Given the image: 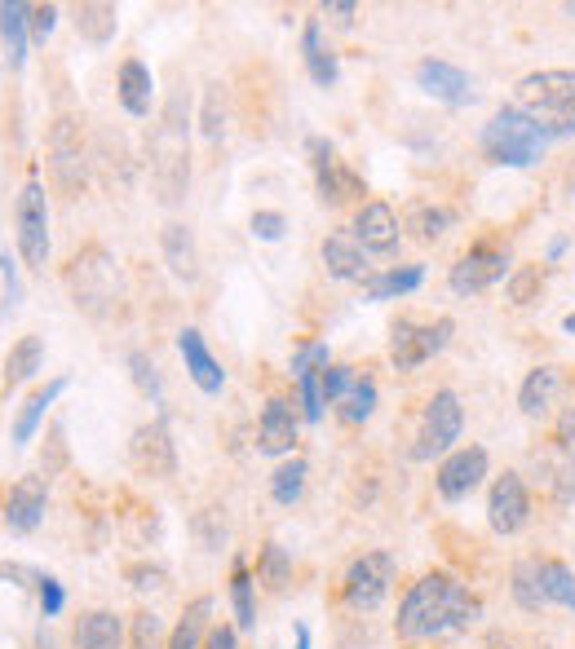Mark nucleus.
<instances>
[{
	"label": "nucleus",
	"mask_w": 575,
	"mask_h": 649,
	"mask_svg": "<svg viewBox=\"0 0 575 649\" xmlns=\"http://www.w3.org/2000/svg\"><path fill=\"white\" fill-rule=\"evenodd\" d=\"M483 619V601L447 570H429L420 575L394 619L398 641H434L443 632H469V623Z\"/></svg>",
	"instance_id": "obj_1"
},
{
	"label": "nucleus",
	"mask_w": 575,
	"mask_h": 649,
	"mask_svg": "<svg viewBox=\"0 0 575 649\" xmlns=\"http://www.w3.org/2000/svg\"><path fill=\"white\" fill-rule=\"evenodd\" d=\"M147 160H151V190L160 208H178L191 190V98L178 89L169 93L160 124L147 142Z\"/></svg>",
	"instance_id": "obj_2"
},
{
	"label": "nucleus",
	"mask_w": 575,
	"mask_h": 649,
	"mask_svg": "<svg viewBox=\"0 0 575 649\" xmlns=\"http://www.w3.org/2000/svg\"><path fill=\"white\" fill-rule=\"evenodd\" d=\"M518 111H527L549 142L575 138V67H549V71H527L518 84Z\"/></svg>",
	"instance_id": "obj_3"
},
{
	"label": "nucleus",
	"mask_w": 575,
	"mask_h": 649,
	"mask_svg": "<svg viewBox=\"0 0 575 649\" xmlns=\"http://www.w3.org/2000/svg\"><path fill=\"white\" fill-rule=\"evenodd\" d=\"M483 160L500 163V168H532V163L545 160L549 151V133L518 107H500L487 124H483Z\"/></svg>",
	"instance_id": "obj_4"
},
{
	"label": "nucleus",
	"mask_w": 575,
	"mask_h": 649,
	"mask_svg": "<svg viewBox=\"0 0 575 649\" xmlns=\"http://www.w3.org/2000/svg\"><path fill=\"white\" fill-rule=\"evenodd\" d=\"M62 283H67L76 310H85L89 319H107L116 310V301H120V266H116V257L102 243L80 248L67 261Z\"/></svg>",
	"instance_id": "obj_5"
},
{
	"label": "nucleus",
	"mask_w": 575,
	"mask_h": 649,
	"mask_svg": "<svg viewBox=\"0 0 575 649\" xmlns=\"http://www.w3.org/2000/svg\"><path fill=\"white\" fill-rule=\"evenodd\" d=\"M44 156H49V177L62 194H80L93 172V151L85 142V120L80 116H58L44 133Z\"/></svg>",
	"instance_id": "obj_6"
},
{
	"label": "nucleus",
	"mask_w": 575,
	"mask_h": 649,
	"mask_svg": "<svg viewBox=\"0 0 575 649\" xmlns=\"http://www.w3.org/2000/svg\"><path fill=\"white\" fill-rule=\"evenodd\" d=\"M13 239H18V257L31 270H44L49 266V199H44L40 177H27L22 190H18V203H13Z\"/></svg>",
	"instance_id": "obj_7"
},
{
	"label": "nucleus",
	"mask_w": 575,
	"mask_h": 649,
	"mask_svg": "<svg viewBox=\"0 0 575 649\" xmlns=\"http://www.w3.org/2000/svg\"><path fill=\"white\" fill-rule=\"evenodd\" d=\"M460 429H465V407L452 389H438L425 411H420V429H416V442H412V460H434V456H452V447L460 442Z\"/></svg>",
	"instance_id": "obj_8"
},
{
	"label": "nucleus",
	"mask_w": 575,
	"mask_h": 649,
	"mask_svg": "<svg viewBox=\"0 0 575 649\" xmlns=\"http://www.w3.org/2000/svg\"><path fill=\"white\" fill-rule=\"evenodd\" d=\"M394 575H398V566H394V557L381 552V548L355 557V561L346 566V575H341V601H346L350 610H359V615H373L385 597H389Z\"/></svg>",
	"instance_id": "obj_9"
},
{
	"label": "nucleus",
	"mask_w": 575,
	"mask_h": 649,
	"mask_svg": "<svg viewBox=\"0 0 575 649\" xmlns=\"http://www.w3.org/2000/svg\"><path fill=\"white\" fill-rule=\"evenodd\" d=\"M452 336H456V319L452 314H443V319H434V323L425 327H416L412 319H398V323L389 327V362H394V371L425 367L434 353H443L452 345Z\"/></svg>",
	"instance_id": "obj_10"
},
{
	"label": "nucleus",
	"mask_w": 575,
	"mask_h": 649,
	"mask_svg": "<svg viewBox=\"0 0 575 649\" xmlns=\"http://www.w3.org/2000/svg\"><path fill=\"white\" fill-rule=\"evenodd\" d=\"M129 465L142 478H156V482H165V478L178 473V447H174V433H169V420L165 416H156V420H147V425L133 429V438H129Z\"/></svg>",
	"instance_id": "obj_11"
},
{
	"label": "nucleus",
	"mask_w": 575,
	"mask_h": 649,
	"mask_svg": "<svg viewBox=\"0 0 575 649\" xmlns=\"http://www.w3.org/2000/svg\"><path fill=\"white\" fill-rule=\"evenodd\" d=\"M487 469H492V456H487L483 447H456V451L443 456V465L434 469V487H438V495H443L447 503H460V499H469L474 490L483 487Z\"/></svg>",
	"instance_id": "obj_12"
},
{
	"label": "nucleus",
	"mask_w": 575,
	"mask_h": 649,
	"mask_svg": "<svg viewBox=\"0 0 575 649\" xmlns=\"http://www.w3.org/2000/svg\"><path fill=\"white\" fill-rule=\"evenodd\" d=\"M509 274V257L500 248H469L452 270H447V288L456 297H478L487 288H496Z\"/></svg>",
	"instance_id": "obj_13"
},
{
	"label": "nucleus",
	"mask_w": 575,
	"mask_h": 649,
	"mask_svg": "<svg viewBox=\"0 0 575 649\" xmlns=\"http://www.w3.org/2000/svg\"><path fill=\"white\" fill-rule=\"evenodd\" d=\"M412 80H416V89H420L425 98H434V102H443V107H465V102H474V80H469L456 62H447V58H420V62L412 67Z\"/></svg>",
	"instance_id": "obj_14"
},
{
	"label": "nucleus",
	"mask_w": 575,
	"mask_h": 649,
	"mask_svg": "<svg viewBox=\"0 0 575 649\" xmlns=\"http://www.w3.org/2000/svg\"><path fill=\"white\" fill-rule=\"evenodd\" d=\"M487 521L496 535H518L527 521H532V495H527V482L523 473H500L492 482V495H487Z\"/></svg>",
	"instance_id": "obj_15"
},
{
	"label": "nucleus",
	"mask_w": 575,
	"mask_h": 649,
	"mask_svg": "<svg viewBox=\"0 0 575 649\" xmlns=\"http://www.w3.org/2000/svg\"><path fill=\"white\" fill-rule=\"evenodd\" d=\"M297 433H301V411L288 398H270L261 407V420H257V451L288 460L297 447Z\"/></svg>",
	"instance_id": "obj_16"
},
{
	"label": "nucleus",
	"mask_w": 575,
	"mask_h": 649,
	"mask_svg": "<svg viewBox=\"0 0 575 649\" xmlns=\"http://www.w3.org/2000/svg\"><path fill=\"white\" fill-rule=\"evenodd\" d=\"M350 230H355V243H359L364 252H394L398 239H403V221H398V212H394L385 199L359 203Z\"/></svg>",
	"instance_id": "obj_17"
},
{
	"label": "nucleus",
	"mask_w": 575,
	"mask_h": 649,
	"mask_svg": "<svg viewBox=\"0 0 575 649\" xmlns=\"http://www.w3.org/2000/svg\"><path fill=\"white\" fill-rule=\"evenodd\" d=\"M44 508H49V482L36 478V473L18 478L13 490H9V499H4V526H9V535H31L44 521Z\"/></svg>",
	"instance_id": "obj_18"
},
{
	"label": "nucleus",
	"mask_w": 575,
	"mask_h": 649,
	"mask_svg": "<svg viewBox=\"0 0 575 649\" xmlns=\"http://www.w3.org/2000/svg\"><path fill=\"white\" fill-rule=\"evenodd\" d=\"M178 353H182L187 376L195 380L199 393L217 398V393L226 389V371H221V362L212 358V349L204 345V331H199V327H182V331H178Z\"/></svg>",
	"instance_id": "obj_19"
},
{
	"label": "nucleus",
	"mask_w": 575,
	"mask_h": 649,
	"mask_svg": "<svg viewBox=\"0 0 575 649\" xmlns=\"http://www.w3.org/2000/svg\"><path fill=\"white\" fill-rule=\"evenodd\" d=\"M301 62H306V76L319 84V89H333L341 80V58L337 49L324 40V22L319 18H306L301 27Z\"/></svg>",
	"instance_id": "obj_20"
},
{
	"label": "nucleus",
	"mask_w": 575,
	"mask_h": 649,
	"mask_svg": "<svg viewBox=\"0 0 575 649\" xmlns=\"http://www.w3.org/2000/svg\"><path fill=\"white\" fill-rule=\"evenodd\" d=\"M116 98L120 107L133 116V120H147L151 107H156V76L142 58H125L120 62V76H116Z\"/></svg>",
	"instance_id": "obj_21"
},
{
	"label": "nucleus",
	"mask_w": 575,
	"mask_h": 649,
	"mask_svg": "<svg viewBox=\"0 0 575 649\" xmlns=\"http://www.w3.org/2000/svg\"><path fill=\"white\" fill-rule=\"evenodd\" d=\"M160 252H165V266L178 283H199V248H195V230L187 221H169L160 230Z\"/></svg>",
	"instance_id": "obj_22"
},
{
	"label": "nucleus",
	"mask_w": 575,
	"mask_h": 649,
	"mask_svg": "<svg viewBox=\"0 0 575 649\" xmlns=\"http://www.w3.org/2000/svg\"><path fill=\"white\" fill-rule=\"evenodd\" d=\"M67 376H53L44 389H36V393H27V402L18 407V416H13V447H27L36 433H40V425H44V416H49V407L67 393Z\"/></svg>",
	"instance_id": "obj_23"
},
{
	"label": "nucleus",
	"mask_w": 575,
	"mask_h": 649,
	"mask_svg": "<svg viewBox=\"0 0 575 649\" xmlns=\"http://www.w3.org/2000/svg\"><path fill=\"white\" fill-rule=\"evenodd\" d=\"M319 257H324V270L333 274V279H341V283H355V279H368V257H364V248L350 239V234H328L324 243H319Z\"/></svg>",
	"instance_id": "obj_24"
},
{
	"label": "nucleus",
	"mask_w": 575,
	"mask_h": 649,
	"mask_svg": "<svg viewBox=\"0 0 575 649\" xmlns=\"http://www.w3.org/2000/svg\"><path fill=\"white\" fill-rule=\"evenodd\" d=\"M76 649H125V619L116 610H89L80 615L76 632H71Z\"/></svg>",
	"instance_id": "obj_25"
},
{
	"label": "nucleus",
	"mask_w": 575,
	"mask_h": 649,
	"mask_svg": "<svg viewBox=\"0 0 575 649\" xmlns=\"http://www.w3.org/2000/svg\"><path fill=\"white\" fill-rule=\"evenodd\" d=\"M558 389H563V371H558V367H532L527 380H523V389H518L523 416H527V420H545V416L554 411Z\"/></svg>",
	"instance_id": "obj_26"
},
{
	"label": "nucleus",
	"mask_w": 575,
	"mask_h": 649,
	"mask_svg": "<svg viewBox=\"0 0 575 649\" xmlns=\"http://www.w3.org/2000/svg\"><path fill=\"white\" fill-rule=\"evenodd\" d=\"M71 22H76L80 40H89V44H111L116 31H120V9H116L111 0H80V4L71 9Z\"/></svg>",
	"instance_id": "obj_27"
},
{
	"label": "nucleus",
	"mask_w": 575,
	"mask_h": 649,
	"mask_svg": "<svg viewBox=\"0 0 575 649\" xmlns=\"http://www.w3.org/2000/svg\"><path fill=\"white\" fill-rule=\"evenodd\" d=\"M44 367V336H18L4 353V371H0V385L4 393H13L18 385H27L36 371Z\"/></svg>",
	"instance_id": "obj_28"
},
{
	"label": "nucleus",
	"mask_w": 575,
	"mask_h": 649,
	"mask_svg": "<svg viewBox=\"0 0 575 649\" xmlns=\"http://www.w3.org/2000/svg\"><path fill=\"white\" fill-rule=\"evenodd\" d=\"M0 44L9 53V67L18 71L27 62V44H31V4L0 0Z\"/></svg>",
	"instance_id": "obj_29"
},
{
	"label": "nucleus",
	"mask_w": 575,
	"mask_h": 649,
	"mask_svg": "<svg viewBox=\"0 0 575 649\" xmlns=\"http://www.w3.org/2000/svg\"><path fill=\"white\" fill-rule=\"evenodd\" d=\"M425 283V266H389L364 279V297L368 301H398V297H412L416 288Z\"/></svg>",
	"instance_id": "obj_30"
},
{
	"label": "nucleus",
	"mask_w": 575,
	"mask_h": 649,
	"mask_svg": "<svg viewBox=\"0 0 575 649\" xmlns=\"http://www.w3.org/2000/svg\"><path fill=\"white\" fill-rule=\"evenodd\" d=\"M212 628V597H195L187 606V615L178 619V628L169 632V646L165 649H204V637Z\"/></svg>",
	"instance_id": "obj_31"
},
{
	"label": "nucleus",
	"mask_w": 575,
	"mask_h": 649,
	"mask_svg": "<svg viewBox=\"0 0 575 649\" xmlns=\"http://www.w3.org/2000/svg\"><path fill=\"white\" fill-rule=\"evenodd\" d=\"M514 583H509V592H514V601H518V610L523 615H541L549 601H545V588H541V561L536 557H523V561H514V575H509Z\"/></svg>",
	"instance_id": "obj_32"
},
{
	"label": "nucleus",
	"mask_w": 575,
	"mask_h": 649,
	"mask_svg": "<svg viewBox=\"0 0 575 649\" xmlns=\"http://www.w3.org/2000/svg\"><path fill=\"white\" fill-rule=\"evenodd\" d=\"M315 186H319V199H324V203H333V208L368 194L364 177H359L355 168H346V163H333L328 172H319V177H315Z\"/></svg>",
	"instance_id": "obj_33"
},
{
	"label": "nucleus",
	"mask_w": 575,
	"mask_h": 649,
	"mask_svg": "<svg viewBox=\"0 0 575 649\" xmlns=\"http://www.w3.org/2000/svg\"><path fill=\"white\" fill-rule=\"evenodd\" d=\"M230 606H235V628H257V579L244 557H235L230 570Z\"/></svg>",
	"instance_id": "obj_34"
},
{
	"label": "nucleus",
	"mask_w": 575,
	"mask_h": 649,
	"mask_svg": "<svg viewBox=\"0 0 575 649\" xmlns=\"http://www.w3.org/2000/svg\"><path fill=\"white\" fill-rule=\"evenodd\" d=\"M452 221H456V212L443 208V203H412L403 230H412V239H420V243H438Z\"/></svg>",
	"instance_id": "obj_35"
},
{
	"label": "nucleus",
	"mask_w": 575,
	"mask_h": 649,
	"mask_svg": "<svg viewBox=\"0 0 575 649\" xmlns=\"http://www.w3.org/2000/svg\"><path fill=\"white\" fill-rule=\"evenodd\" d=\"M306 478H310V465L301 456H288L275 473H270V499L279 508H293L301 495H306Z\"/></svg>",
	"instance_id": "obj_36"
},
{
	"label": "nucleus",
	"mask_w": 575,
	"mask_h": 649,
	"mask_svg": "<svg viewBox=\"0 0 575 649\" xmlns=\"http://www.w3.org/2000/svg\"><path fill=\"white\" fill-rule=\"evenodd\" d=\"M545 283H549L545 266H518V270H509V279H505V297H509V306L527 310V306H536V301L545 297Z\"/></svg>",
	"instance_id": "obj_37"
},
{
	"label": "nucleus",
	"mask_w": 575,
	"mask_h": 649,
	"mask_svg": "<svg viewBox=\"0 0 575 649\" xmlns=\"http://www.w3.org/2000/svg\"><path fill=\"white\" fill-rule=\"evenodd\" d=\"M257 583H261L266 592H288V583H293V557H288L279 543H261Z\"/></svg>",
	"instance_id": "obj_38"
},
{
	"label": "nucleus",
	"mask_w": 575,
	"mask_h": 649,
	"mask_svg": "<svg viewBox=\"0 0 575 649\" xmlns=\"http://www.w3.org/2000/svg\"><path fill=\"white\" fill-rule=\"evenodd\" d=\"M541 588L549 606L575 610V570L567 561H541Z\"/></svg>",
	"instance_id": "obj_39"
},
{
	"label": "nucleus",
	"mask_w": 575,
	"mask_h": 649,
	"mask_svg": "<svg viewBox=\"0 0 575 649\" xmlns=\"http://www.w3.org/2000/svg\"><path fill=\"white\" fill-rule=\"evenodd\" d=\"M199 133H204L208 142H221V133H226V84H221V80H208V84H204Z\"/></svg>",
	"instance_id": "obj_40"
},
{
	"label": "nucleus",
	"mask_w": 575,
	"mask_h": 649,
	"mask_svg": "<svg viewBox=\"0 0 575 649\" xmlns=\"http://www.w3.org/2000/svg\"><path fill=\"white\" fill-rule=\"evenodd\" d=\"M129 376H133V385H138V393L142 398H151L156 407H160V398H165V380H160V367H156V358L147 353V349H129Z\"/></svg>",
	"instance_id": "obj_41"
},
{
	"label": "nucleus",
	"mask_w": 575,
	"mask_h": 649,
	"mask_svg": "<svg viewBox=\"0 0 575 649\" xmlns=\"http://www.w3.org/2000/svg\"><path fill=\"white\" fill-rule=\"evenodd\" d=\"M373 411H377V380L373 376H359L355 389L341 402V420L346 425H364V420H373Z\"/></svg>",
	"instance_id": "obj_42"
},
{
	"label": "nucleus",
	"mask_w": 575,
	"mask_h": 649,
	"mask_svg": "<svg viewBox=\"0 0 575 649\" xmlns=\"http://www.w3.org/2000/svg\"><path fill=\"white\" fill-rule=\"evenodd\" d=\"M191 530L204 552H221V548H226V521H221L217 508H199L191 517Z\"/></svg>",
	"instance_id": "obj_43"
},
{
	"label": "nucleus",
	"mask_w": 575,
	"mask_h": 649,
	"mask_svg": "<svg viewBox=\"0 0 575 649\" xmlns=\"http://www.w3.org/2000/svg\"><path fill=\"white\" fill-rule=\"evenodd\" d=\"M129 641H133V649H160V641H165V619L156 610H138L129 619Z\"/></svg>",
	"instance_id": "obj_44"
},
{
	"label": "nucleus",
	"mask_w": 575,
	"mask_h": 649,
	"mask_svg": "<svg viewBox=\"0 0 575 649\" xmlns=\"http://www.w3.org/2000/svg\"><path fill=\"white\" fill-rule=\"evenodd\" d=\"M355 367H346V362H328L324 371H319V389H324V402H346V393L355 389Z\"/></svg>",
	"instance_id": "obj_45"
},
{
	"label": "nucleus",
	"mask_w": 575,
	"mask_h": 649,
	"mask_svg": "<svg viewBox=\"0 0 575 649\" xmlns=\"http://www.w3.org/2000/svg\"><path fill=\"white\" fill-rule=\"evenodd\" d=\"M248 230H252L261 243H279V239H284V230H288V217H284V212H275V208H257V212L248 217Z\"/></svg>",
	"instance_id": "obj_46"
},
{
	"label": "nucleus",
	"mask_w": 575,
	"mask_h": 649,
	"mask_svg": "<svg viewBox=\"0 0 575 649\" xmlns=\"http://www.w3.org/2000/svg\"><path fill=\"white\" fill-rule=\"evenodd\" d=\"M328 362H333L328 340H310V345H301V349L293 353V380H297V376H306V371H324Z\"/></svg>",
	"instance_id": "obj_47"
},
{
	"label": "nucleus",
	"mask_w": 575,
	"mask_h": 649,
	"mask_svg": "<svg viewBox=\"0 0 575 649\" xmlns=\"http://www.w3.org/2000/svg\"><path fill=\"white\" fill-rule=\"evenodd\" d=\"M0 283H4V306L0 314H13L22 306V279H18V261L9 257V248H0Z\"/></svg>",
	"instance_id": "obj_48"
},
{
	"label": "nucleus",
	"mask_w": 575,
	"mask_h": 649,
	"mask_svg": "<svg viewBox=\"0 0 575 649\" xmlns=\"http://www.w3.org/2000/svg\"><path fill=\"white\" fill-rule=\"evenodd\" d=\"M36 597H40V615H44V619H58L62 606H67V592H62V583H58L53 575H40V579H36Z\"/></svg>",
	"instance_id": "obj_49"
},
{
	"label": "nucleus",
	"mask_w": 575,
	"mask_h": 649,
	"mask_svg": "<svg viewBox=\"0 0 575 649\" xmlns=\"http://www.w3.org/2000/svg\"><path fill=\"white\" fill-rule=\"evenodd\" d=\"M125 579H129L138 592H165V588H169V575H165L160 566H129Z\"/></svg>",
	"instance_id": "obj_50"
},
{
	"label": "nucleus",
	"mask_w": 575,
	"mask_h": 649,
	"mask_svg": "<svg viewBox=\"0 0 575 649\" xmlns=\"http://www.w3.org/2000/svg\"><path fill=\"white\" fill-rule=\"evenodd\" d=\"M306 156H310L315 177H319V172H328L333 163H341V160H337V147H333L328 138H319V133H310V138H306Z\"/></svg>",
	"instance_id": "obj_51"
},
{
	"label": "nucleus",
	"mask_w": 575,
	"mask_h": 649,
	"mask_svg": "<svg viewBox=\"0 0 575 649\" xmlns=\"http://www.w3.org/2000/svg\"><path fill=\"white\" fill-rule=\"evenodd\" d=\"M58 4H31V40L36 44H44L49 36H53V27H58Z\"/></svg>",
	"instance_id": "obj_52"
},
{
	"label": "nucleus",
	"mask_w": 575,
	"mask_h": 649,
	"mask_svg": "<svg viewBox=\"0 0 575 649\" xmlns=\"http://www.w3.org/2000/svg\"><path fill=\"white\" fill-rule=\"evenodd\" d=\"M319 13H324V18H333L337 27H355L359 4H355V0H324V4H319Z\"/></svg>",
	"instance_id": "obj_53"
},
{
	"label": "nucleus",
	"mask_w": 575,
	"mask_h": 649,
	"mask_svg": "<svg viewBox=\"0 0 575 649\" xmlns=\"http://www.w3.org/2000/svg\"><path fill=\"white\" fill-rule=\"evenodd\" d=\"M204 649H239V628L235 623H212L208 637H204Z\"/></svg>",
	"instance_id": "obj_54"
},
{
	"label": "nucleus",
	"mask_w": 575,
	"mask_h": 649,
	"mask_svg": "<svg viewBox=\"0 0 575 649\" xmlns=\"http://www.w3.org/2000/svg\"><path fill=\"white\" fill-rule=\"evenodd\" d=\"M554 499H558V503H572V499H575V451L567 456V465L558 469V487H554Z\"/></svg>",
	"instance_id": "obj_55"
},
{
	"label": "nucleus",
	"mask_w": 575,
	"mask_h": 649,
	"mask_svg": "<svg viewBox=\"0 0 575 649\" xmlns=\"http://www.w3.org/2000/svg\"><path fill=\"white\" fill-rule=\"evenodd\" d=\"M0 579H9V583H18V588H31V583L40 579V570H27V566H18V561H4V566H0Z\"/></svg>",
	"instance_id": "obj_56"
},
{
	"label": "nucleus",
	"mask_w": 575,
	"mask_h": 649,
	"mask_svg": "<svg viewBox=\"0 0 575 649\" xmlns=\"http://www.w3.org/2000/svg\"><path fill=\"white\" fill-rule=\"evenodd\" d=\"M563 451H575V407L563 411V420H558V438H554Z\"/></svg>",
	"instance_id": "obj_57"
},
{
	"label": "nucleus",
	"mask_w": 575,
	"mask_h": 649,
	"mask_svg": "<svg viewBox=\"0 0 575 649\" xmlns=\"http://www.w3.org/2000/svg\"><path fill=\"white\" fill-rule=\"evenodd\" d=\"M567 243H572V239H554V243H549V261H558V257L567 252Z\"/></svg>",
	"instance_id": "obj_58"
},
{
	"label": "nucleus",
	"mask_w": 575,
	"mask_h": 649,
	"mask_svg": "<svg viewBox=\"0 0 575 649\" xmlns=\"http://www.w3.org/2000/svg\"><path fill=\"white\" fill-rule=\"evenodd\" d=\"M297 649H310V628L306 623H297Z\"/></svg>",
	"instance_id": "obj_59"
},
{
	"label": "nucleus",
	"mask_w": 575,
	"mask_h": 649,
	"mask_svg": "<svg viewBox=\"0 0 575 649\" xmlns=\"http://www.w3.org/2000/svg\"><path fill=\"white\" fill-rule=\"evenodd\" d=\"M563 331H567V336H575V314H567V319H563Z\"/></svg>",
	"instance_id": "obj_60"
},
{
	"label": "nucleus",
	"mask_w": 575,
	"mask_h": 649,
	"mask_svg": "<svg viewBox=\"0 0 575 649\" xmlns=\"http://www.w3.org/2000/svg\"><path fill=\"white\" fill-rule=\"evenodd\" d=\"M563 13H567V18H575V0H567V4H563Z\"/></svg>",
	"instance_id": "obj_61"
},
{
	"label": "nucleus",
	"mask_w": 575,
	"mask_h": 649,
	"mask_svg": "<svg viewBox=\"0 0 575 649\" xmlns=\"http://www.w3.org/2000/svg\"><path fill=\"white\" fill-rule=\"evenodd\" d=\"M541 649H554V646H541Z\"/></svg>",
	"instance_id": "obj_62"
}]
</instances>
